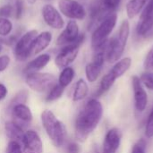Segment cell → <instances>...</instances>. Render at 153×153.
<instances>
[{"label":"cell","instance_id":"5","mask_svg":"<svg viewBox=\"0 0 153 153\" xmlns=\"http://www.w3.org/2000/svg\"><path fill=\"white\" fill-rule=\"evenodd\" d=\"M26 84L34 91L45 92L56 84V78L54 74L48 73H32L26 75Z\"/></svg>","mask_w":153,"mask_h":153},{"label":"cell","instance_id":"33","mask_svg":"<svg viewBox=\"0 0 153 153\" xmlns=\"http://www.w3.org/2000/svg\"><path fill=\"white\" fill-rule=\"evenodd\" d=\"M14 16L16 19H20L23 13V2L22 0H16L14 3Z\"/></svg>","mask_w":153,"mask_h":153},{"label":"cell","instance_id":"25","mask_svg":"<svg viewBox=\"0 0 153 153\" xmlns=\"http://www.w3.org/2000/svg\"><path fill=\"white\" fill-rule=\"evenodd\" d=\"M64 91H65V88H63L62 86H60L59 84L56 83L48 91V94L46 97V101L51 102V101H55V100H58L59 98H61Z\"/></svg>","mask_w":153,"mask_h":153},{"label":"cell","instance_id":"17","mask_svg":"<svg viewBox=\"0 0 153 153\" xmlns=\"http://www.w3.org/2000/svg\"><path fill=\"white\" fill-rule=\"evenodd\" d=\"M52 38V33L50 31H43L39 34L38 33L32 42L30 55H39V53L43 52L50 45Z\"/></svg>","mask_w":153,"mask_h":153},{"label":"cell","instance_id":"36","mask_svg":"<svg viewBox=\"0 0 153 153\" xmlns=\"http://www.w3.org/2000/svg\"><path fill=\"white\" fill-rule=\"evenodd\" d=\"M81 148L76 143H70L65 147V153H80Z\"/></svg>","mask_w":153,"mask_h":153},{"label":"cell","instance_id":"20","mask_svg":"<svg viewBox=\"0 0 153 153\" xmlns=\"http://www.w3.org/2000/svg\"><path fill=\"white\" fill-rule=\"evenodd\" d=\"M132 64V59L130 57H125L117 61L115 65L112 67V69L109 71L116 79L120 78L123 74H125L130 68Z\"/></svg>","mask_w":153,"mask_h":153},{"label":"cell","instance_id":"13","mask_svg":"<svg viewBox=\"0 0 153 153\" xmlns=\"http://www.w3.org/2000/svg\"><path fill=\"white\" fill-rule=\"evenodd\" d=\"M23 153H43V143L39 134L34 130L25 132L22 141Z\"/></svg>","mask_w":153,"mask_h":153},{"label":"cell","instance_id":"38","mask_svg":"<svg viewBox=\"0 0 153 153\" xmlns=\"http://www.w3.org/2000/svg\"><path fill=\"white\" fill-rule=\"evenodd\" d=\"M36 1H37V0H28V2H29L30 4H34Z\"/></svg>","mask_w":153,"mask_h":153},{"label":"cell","instance_id":"3","mask_svg":"<svg viewBox=\"0 0 153 153\" xmlns=\"http://www.w3.org/2000/svg\"><path fill=\"white\" fill-rule=\"evenodd\" d=\"M41 123L48 136L56 147H61L66 138L65 126L50 110L41 113Z\"/></svg>","mask_w":153,"mask_h":153},{"label":"cell","instance_id":"9","mask_svg":"<svg viewBox=\"0 0 153 153\" xmlns=\"http://www.w3.org/2000/svg\"><path fill=\"white\" fill-rule=\"evenodd\" d=\"M106 48L96 50L93 59L91 63H89L86 67H85V74H86V78L90 82H95L101 71H102V67L106 59Z\"/></svg>","mask_w":153,"mask_h":153},{"label":"cell","instance_id":"35","mask_svg":"<svg viewBox=\"0 0 153 153\" xmlns=\"http://www.w3.org/2000/svg\"><path fill=\"white\" fill-rule=\"evenodd\" d=\"M11 59L9 57V56L7 55H4L0 56V73L4 71L10 65Z\"/></svg>","mask_w":153,"mask_h":153},{"label":"cell","instance_id":"28","mask_svg":"<svg viewBox=\"0 0 153 153\" xmlns=\"http://www.w3.org/2000/svg\"><path fill=\"white\" fill-rule=\"evenodd\" d=\"M140 81L149 90L153 91V73L151 72L143 73L140 77Z\"/></svg>","mask_w":153,"mask_h":153},{"label":"cell","instance_id":"24","mask_svg":"<svg viewBox=\"0 0 153 153\" xmlns=\"http://www.w3.org/2000/svg\"><path fill=\"white\" fill-rule=\"evenodd\" d=\"M116 80L117 79L115 78V76L110 72L106 74L100 81V88H99V93L101 94L103 92L108 91L109 89H111V87L115 83Z\"/></svg>","mask_w":153,"mask_h":153},{"label":"cell","instance_id":"22","mask_svg":"<svg viewBox=\"0 0 153 153\" xmlns=\"http://www.w3.org/2000/svg\"><path fill=\"white\" fill-rule=\"evenodd\" d=\"M88 91H89V88L87 82L83 79H80L74 86V90L73 93V100L80 101L83 100L88 95Z\"/></svg>","mask_w":153,"mask_h":153},{"label":"cell","instance_id":"12","mask_svg":"<svg viewBox=\"0 0 153 153\" xmlns=\"http://www.w3.org/2000/svg\"><path fill=\"white\" fill-rule=\"evenodd\" d=\"M42 17L44 22L52 29L61 30L65 26V21L59 10L52 4H46L42 8Z\"/></svg>","mask_w":153,"mask_h":153},{"label":"cell","instance_id":"1","mask_svg":"<svg viewBox=\"0 0 153 153\" xmlns=\"http://www.w3.org/2000/svg\"><path fill=\"white\" fill-rule=\"evenodd\" d=\"M102 115L101 103L95 99L89 100L76 117L74 125L75 138L79 142H85L100 124Z\"/></svg>","mask_w":153,"mask_h":153},{"label":"cell","instance_id":"30","mask_svg":"<svg viewBox=\"0 0 153 153\" xmlns=\"http://www.w3.org/2000/svg\"><path fill=\"white\" fill-rule=\"evenodd\" d=\"M14 15V8L10 4H6L0 7V17L7 18Z\"/></svg>","mask_w":153,"mask_h":153},{"label":"cell","instance_id":"39","mask_svg":"<svg viewBox=\"0 0 153 153\" xmlns=\"http://www.w3.org/2000/svg\"><path fill=\"white\" fill-rule=\"evenodd\" d=\"M2 49H3V46H2V45L0 44V52L2 51Z\"/></svg>","mask_w":153,"mask_h":153},{"label":"cell","instance_id":"32","mask_svg":"<svg viewBox=\"0 0 153 153\" xmlns=\"http://www.w3.org/2000/svg\"><path fill=\"white\" fill-rule=\"evenodd\" d=\"M143 65H144V68L147 69V70L153 69V46L152 47V48L150 49V51L148 52V54L146 55V56H145Z\"/></svg>","mask_w":153,"mask_h":153},{"label":"cell","instance_id":"34","mask_svg":"<svg viewBox=\"0 0 153 153\" xmlns=\"http://www.w3.org/2000/svg\"><path fill=\"white\" fill-rule=\"evenodd\" d=\"M145 142L143 140H140L138 143H136L132 150V153H145Z\"/></svg>","mask_w":153,"mask_h":153},{"label":"cell","instance_id":"15","mask_svg":"<svg viewBox=\"0 0 153 153\" xmlns=\"http://www.w3.org/2000/svg\"><path fill=\"white\" fill-rule=\"evenodd\" d=\"M132 85L134 90V105L135 108L142 112L143 111L148 103V97L147 93L143 88L142 82L140 81V78L138 76H134L132 78Z\"/></svg>","mask_w":153,"mask_h":153},{"label":"cell","instance_id":"23","mask_svg":"<svg viewBox=\"0 0 153 153\" xmlns=\"http://www.w3.org/2000/svg\"><path fill=\"white\" fill-rule=\"evenodd\" d=\"M74 75H75V73L73 67L67 66L64 68L58 77V84L65 89L73 82Z\"/></svg>","mask_w":153,"mask_h":153},{"label":"cell","instance_id":"4","mask_svg":"<svg viewBox=\"0 0 153 153\" xmlns=\"http://www.w3.org/2000/svg\"><path fill=\"white\" fill-rule=\"evenodd\" d=\"M117 21V14L113 13L103 19L91 35V46L94 51L105 48L108 44V38L113 31Z\"/></svg>","mask_w":153,"mask_h":153},{"label":"cell","instance_id":"2","mask_svg":"<svg viewBox=\"0 0 153 153\" xmlns=\"http://www.w3.org/2000/svg\"><path fill=\"white\" fill-rule=\"evenodd\" d=\"M130 33V24L127 20H124L117 34L109 39L106 48V59L109 63L117 62L122 56Z\"/></svg>","mask_w":153,"mask_h":153},{"label":"cell","instance_id":"18","mask_svg":"<svg viewBox=\"0 0 153 153\" xmlns=\"http://www.w3.org/2000/svg\"><path fill=\"white\" fill-rule=\"evenodd\" d=\"M51 56L48 54H41L39 55L36 58L32 59L30 62L27 64V65L24 68V73L26 74L37 73L40 70H42L50 61Z\"/></svg>","mask_w":153,"mask_h":153},{"label":"cell","instance_id":"26","mask_svg":"<svg viewBox=\"0 0 153 153\" xmlns=\"http://www.w3.org/2000/svg\"><path fill=\"white\" fill-rule=\"evenodd\" d=\"M13 30V23L7 18L0 17V36H8Z\"/></svg>","mask_w":153,"mask_h":153},{"label":"cell","instance_id":"21","mask_svg":"<svg viewBox=\"0 0 153 153\" xmlns=\"http://www.w3.org/2000/svg\"><path fill=\"white\" fill-rule=\"evenodd\" d=\"M148 0H129L126 4V13L128 18L133 19L144 8Z\"/></svg>","mask_w":153,"mask_h":153},{"label":"cell","instance_id":"14","mask_svg":"<svg viewBox=\"0 0 153 153\" xmlns=\"http://www.w3.org/2000/svg\"><path fill=\"white\" fill-rule=\"evenodd\" d=\"M121 132L117 128H112L106 134L101 153H117L121 143Z\"/></svg>","mask_w":153,"mask_h":153},{"label":"cell","instance_id":"6","mask_svg":"<svg viewBox=\"0 0 153 153\" xmlns=\"http://www.w3.org/2000/svg\"><path fill=\"white\" fill-rule=\"evenodd\" d=\"M84 40V35L80 34L79 25L76 21L70 20L65 30L60 33L56 39V44L59 46H66L74 43L82 44Z\"/></svg>","mask_w":153,"mask_h":153},{"label":"cell","instance_id":"8","mask_svg":"<svg viewBox=\"0 0 153 153\" xmlns=\"http://www.w3.org/2000/svg\"><path fill=\"white\" fill-rule=\"evenodd\" d=\"M59 12L71 20H83L86 17L84 6L76 0H58Z\"/></svg>","mask_w":153,"mask_h":153},{"label":"cell","instance_id":"29","mask_svg":"<svg viewBox=\"0 0 153 153\" xmlns=\"http://www.w3.org/2000/svg\"><path fill=\"white\" fill-rule=\"evenodd\" d=\"M6 153H23L22 148L19 142L10 141L6 147Z\"/></svg>","mask_w":153,"mask_h":153},{"label":"cell","instance_id":"10","mask_svg":"<svg viewBox=\"0 0 153 153\" xmlns=\"http://www.w3.org/2000/svg\"><path fill=\"white\" fill-rule=\"evenodd\" d=\"M81 44L74 43L70 45L64 46L60 52L56 55L55 58V64L58 68H65L69 66L77 57L80 50Z\"/></svg>","mask_w":153,"mask_h":153},{"label":"cell","instance_id":"16","mask_svg":"<svg viewBox=\"0 0 153 153\" xmlns=\"http://www.w3.org/2000/svg\"><path fill=\"white\" fill-rule=\"evenodd\" d=\"M13 117L15 118L14 122L22 127V125H28L32 120V113L30 108L25 104H18L13 106L12 108Z\"/></svg>","mask_w":153,"mask_h":153},{"label":"cell","instance_id":"27","mask_svg":"<svg viewBox=\"0 0 153 153\" xmlns=\"http://www.w3.org/2000/svg\"><path fill=\"white\" fill-rule=\"evenodd\" d=\"M27 98H28V91H25V90L21 91L12 100V101L10 103V108H12L13 106L18 105V104H24L26 102V100H27Z\"/></svg>","mask_w":153,"mask_h":153},{"label":"cell","instance_id":"19","mask_svg":"<svg viewBox=\"0 0 153 153\" xmlns=\"http://www.w3.org/2000/svg\"><path fill=\"white\" fill-rule=\"evenodd\" d=\"M4 130L10 141H16L19 143L22 141L23 135L25 134L23 131V127H22L14 121L6 122L4 125Z\"/></svg>","mask_w":153,"mask_h":153},{"label":"cell","instance_id":"37","mask_svg":"<svg viewBox=\"0 0 153 153\" xmlns=\"http://www.w3.org/2000/svg\"><path fill=\"white\" fill-rule=\"evenodd\" d=\"M7 93H8L7 88H6L4 84L0 83V101L3 100L6 97Z\"/></svg>","mask_w":153,"mask_h":153},{"label":"cell","instance_id":"11","mask_svg":"<svg viewBox=\"0 0 153 153\" xmlns=\"http://www.w3.org/2000/svg\"><path fill=\"white\" fill-rule=\"evenodd\" d=\"M153 28V0H149L143 9L139 22L136 26V32L139 36L146 37Z\"/></svg>","mask_w":153,"mask_h":153},{"label":"cell","instance_id":"7","mask_svg":"<svg viewBox=\"0 0 153 153\" xmlns=\"http://www.w3.org/2000/svg\"><path fill=\"white\" fill-rule=\"evenodd\" d=\"M37 35L38 31L36 30H30L25 32L16 42L13 53L18 61H25L31 56V45Z\"/></svg>","mask_w":153,"mask_h":153},{"label":"cell","instance_id":"31","mask_svg":"<svg viewBox=\"0 0 153 153\" xmlns=\"http://www.w3.org/2000/svg\"><path fill=\"white\" fill-rule=\"evenodd\" d=\"M145 135L148 138L153 137V108L152 109L145 126Z\"/></svg>","mask_w":153,"mask_h":153}]
</instances>
